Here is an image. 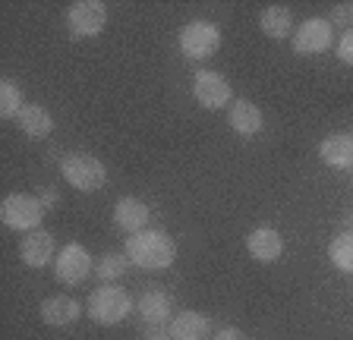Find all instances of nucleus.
<instances>
[{
    "instance_id": "f257e3e1",
    "label": "nucleus",
    "mask_w": 353,
    "mask_h": 340,
    "mask_svg": "<svg viewBox=\"0 0 353 340\" xmlns=\"http://www.w3.org/2000/svg\"><path fill=\"white\" fill-rule=\"evenodd\" d=\"M126 255L136 268L145 271H164L174 265L176 259V246L164 230H142L136 237L126 240Z\"/></svg>"
},
{
    "instance_id": "f03ea898",
    "label": "nucleus",
    "mask_w": 353,
    "mask_h": 340,
    "mask_svg": "<svg viewBox=\"0 0 353 340\" xmlns=\"http://www.w3.org/2000/svg\"><path fill=\"white\" fill-rule=\"evenodd\" d=\"M85 312L98 325H120L132 312V299L117 284H101L98 290H92V296H88V303H85Z\"/></svg>"
},
{
    "instance_id": "7ed1b4c3",
    "label": "nucleus",
    "mask_w": 353,
    "mask_h": 340,
    "mask_svg": "<svg viewBox=\"0 0 353 340\" xmlns=\"http://www.w3.org/2000/svg\"><path fill=\"white\" fill-rule=\"evenodd\" d=\"M60 173L73 189L79 193H98L104 183H108V167L98 161L95 155H82V151H73L60 161Z\"/></svg>"
},
{
    "instance_id": "20e7f679",
    "label": "nucleus",
    "mask_w": 353,
    "mask_h": 340,
    "mask_svg": "<svg viewBox=\"0 0 353 340\" xmlns=\"http://www.w3.org/2000/svg\"><path fill=\"white\" fill-rule=\"evenodd\" d=\"M180 54L186 60H208L218 54L221 47V29L208 19H192L180 29Z\"/></svg>"
},
{
    "instance_id": "39448f33",
    "label": "nucleus",
    "mask_w": 353,
    "mask_h": 340,
    "mask_svg": "<svg viewBox=\"0 0 353 340\" xmlns=\"http://www.w3.org/2000/svg\"><path fill=\"white\" fill-rule=\"evenodd\" d=\"M0 217H3V224H7L10 230L32 233V230H38V224L44 221V205H41V199L32 193H13L0 205Z\"/></svg>"
},
{
    "instance_id": "423d86ee",
    "label": "nucleus",
    "mask_w": 353,
    "mask_h": 340,
    "mask_svg": "<svg viewBox=\"0 0 353 340\" xmlns=\"http://www.w3.org/2000/svg\"><path fill=\"white\" fill-rule=\"evenodd\" d=\"M88 274H95V259L88 255L85 246L66 243L54 259V277L63 287H79L82 281H88Z\"/></svg>"
},
{
    "instance_id": "0eeeda50",
    "label": "nucleus",
    "mask_w": 353,
    "mask_h": 340,
    "mask_svg": "<svg viewBox=\"0 0 353 340\" xmlns=\"http://www.w3.org/2000/svg\"><path fill=\"white\" fill-rule=\"evenodd\" d=\"M108 25V7L98 0H76L66 10V32L82 41V38H95Z\"/></svg>"
},
{
    "instance_id": "6e6552de",
    "label": "nucleus",
    "mask_w": 353,
    "mask_h": 340,
    "mask_svg": "<svg viewBox=\"0 0 353 340\" xmlns=\"http://www.w3.org/2000/svg\"><path fill=\"white\" fill-rule=\"evenodd\" d=\"M290 41H294V51L303 54V57L325 54V51H331V45H334V25H331L328 19L312 16V19H306V23L296 25Z\"/></svg>"
},
{
    "instance_id": "1a4fd4ad",
    "label": "nucleus",
    "mask_w": 353,
    "mask_h": 340,
    "mask_svg": "<svg viewBox=\"0 0 353 340\" xmlns=\"http://www.w3.org/2000/svg\"><path fill=\"white\" fill-rule=\"evenodd\" d=\"M192 98H196L205 111H221L230 104V82L214 70H199L192 76Z\"/></svg>"
},
{
    "instance_id": "9d476101",
    "label": "nucleus",
    "mask_w": 353,
    "mask_h": 340,
    "mask_svg": "<svg viewBox=\"0 0 353 340\" xmlns=\"http://www.w3.org/2000/svg\"><path fill=\"white\" fill-rule=\"evenodd\" d=\"M136 312H139L145 328H164V325H170V318H174V299H170L161 287H148L145 293L139 296Z\"/></svg>"
},
{
    "instance_id": "9b49d317",
    "label": "nucleus",
    "mask_w": 353,
    "mask_h": 340,
    "mask_svg": "<svg viewBox=\"0 0 353 340\" xmlns=\"http://www.w3.org/2000/svg\"><path fill=\"white\" fill-rule=\"evenodd\" d=\"M148 221H152V211L142 199H132V195H123V199L114 205V224L123 230L126 237H136L142 230H148Z\"/></svg>"
},
{
    "instance_id": "f8f14e48",
    "label": "nucleus",
    "mask_w": 353,
    "mask_h": 340,
    "mask_svg": "<svg viewBox=\"0 0 353 340\" xmlns=\"http://www.w3.org/2000/svg\"><path fill=\"white\" fill-rule=\"evenodd\" d=\"M246 252H250L256 262H274L281 259V252H284V237H281L274 227H256L246 233Z\"/></svg>"
},
{
    "instance_id": "ddd939ff",
    "label": "nucleus",
    "mask_w": 353,
    "mask_h": 340,
    "mask_svg": "<svg viewBox=\"0 0 353 340\" xmlns=\"http://www.w3.org/2000/svg\"><path fill=\"white\" fill-rule=\"evenodd\" d=\"M168 331L174 340H208L212 337V318L196 312V309H186V312L170 318Z\"/></svg>"
},
{
    "instance_id": "4468645a",
    "label": "nucleus",
    "mask_w": 353,
    "mask_h": 340,
    "mask_svg": "<svg viewBox=\"0 0 353 340\" xmlns=\"http://www.w3.org/2000/svg\"><path fill=\"white\" fill-rule=\"evenodd\" d=\"M228 120H230V129H234L236 136H243V139H256L265 126V117H262V111H259V104L246 101V98L230 104Z\"/></svg>"
},
{
    "instance_id": "2eb2a0df",
    "label": "nucleus",
    "mask_w": 353,
    "mask_h": 340,
    "mask_svg": "<svg viewBox=\"0 0 353 340\" xmlns=\"http://www.w3.org/2000/svg\"><path fill=\"white\" fill-rule=\"evenodd\" d=\"M19 259L29 268L51 265V259H57V255H54V233H48V230H32L29 237L19 243Z\"/></svg>"
},
{
    "instance_id": "dca6fc26",
    "label": "nucleus",
    "mask_w": 353,
    "mask_h": 340,
    "mask_svg": "<svg viewBox=\"0 0 353 340\" xmlns=\"http://www.w3.org/2000/svg\"><path fill=\"white\" fill-rule=\"evenodd\" d=\"M319 158L322 164L334 170H350L353 167V133H331L319 145Z\"/></svg>"
},
{
    "instance_id": "f3484780",
    "label": "nucleus",
    "mask_w": 353,
    "mask_h": 340,
    "mask_svg": "<svg viewBox=\"0 0 353 340\" xmlns=\"http://www.w3.org/2000/svg\"><path fill=\"white\" fill-rule=\"evenodd\" d=\"M82 315V306L76 303L73 296H48L41 303V321L44 325H51V328H66V325H73L76 318Z\"/></svg>"
},
{
    "instance_id": "a211bd4d",
    "label": "nucleus",
    "mask_w": 353,
    "mask_h": 340,
    "mask_svg": "<svg viewBox=\"0 0 353 340\" xmlns=\"http://www.w3.org/2000/svg\"><path fill=\"white\" fill-rule=\"evenodd\" d=\"M16 123H19V129L29 139H48L54 133V117L41 104H26L19 111V117H16Z\"/></svg>"
},
{
    "instance_id": "6ab92c4d",
    "label": "nucleus",
    "mask_w": 353,
    "mask_h": 340,
    "mask_svg": "<svg viewBox=\"0 0 353 340\" xmlns=\"http://www.w3.org/2000/svg\"><path fill=\"white\" fill-rule=\"evenodd\" d=\"M259 29L265 32L268 38H290L294 35V13H290V7H268L262 10V16H259Z\"/></svg>"
},
{
    "instance_id": "aec40b11",
    "label": "nucleus",
    "mask_w": 353,
    "mask_h": 340,
    "mask_svg": "<svg viewBox=\"0 0 353 340\" xmlns=\"http://www.w3.org/2000/svg\"><path fill=\"white\" fill-rule=\"evenodd\" d=\"M126 268H130V255L126 252H104L101 259L95 262V274L101 284H117L126 274Z\"/></svg>"
},
{
    "instance_id": "412c9836",
    "label": "nucleus",
    "mask_w": 353,
    "mask_h": 340,
    "mask_svg": "<svg viewBox=\"0 0 353 340\" xmlns=\"http://www.w3.org/2000/svg\"><path fill=\"white\" fill-rule=\"evenodd\" d=\"M328 259H331V265L338 268V271L353 274V233L350 230H344V233H338V237L331 240Z\"/></svg>"
},
{
    "instance_id": "4be33fe9",
    "label": "nucleus",
    "mask_w": 353,
    "mask_h": 340,
    "mask_svg": "<svg viewBox=\"0 0 353 340\" xmlns=\"http://www.w3.org/2000/svg\"><path fill=\"white\" fill-rule=\"evenodd\" d=\"M22 107H26V101H22L19 85H16L13 79H0V117L16 120Z\"/></svg>"
},
{
    "instance_id": "5701e85b",
    "label": "nucleus",
    "mask_w": 353,
    "mask_h": 340,
    "mask_svg": "<svg viewBox=\"0 0 353 340\" xmlns=\"http://www.w3.org/2000/svg\"><path fill=\"white\" fill-rule=\"evenodd\" d=\"M334 51H338V60H341V63L353 67V29H347L344 35L338 38V47H334Z\"/></svg>"
},
{
    "instance_id": "b1692460",
    "label": "nucleus",
    "mask_w": 353,
    "mask_h": 340,
    "mask_svg": "<svg viewBox=\"0 0 353 340\" xmlns=\"http://www.w3.org/2000/svg\"><path fill=\"white\" fill-rule=\"evenodd\" d=\"M328 23L331 25H341V29H353V7H334V10H331V19H328Z\"/></svg>"
},
{
    "instance_id": "393cba45",
    "label": "nucleus",
    "mask_w": 353,
    "mask_h": 340,
    "mask_svg": "<svg viewBox=\"0 0 353 340\" xmlns=\"http://www.w3.org/2000/svg\"><path fill=\"white\" fill-rule=\"evenodd\" d=\"M212 340H246V334L240 328H221V331H214Z\"/></svg>"
},
{
    "instance_id": "a878e982",
    "label": "nucleus",
    "mask_w": 353,
    "mask_h": 340,
    "mask_svg": "<svg viewBox=\"0 0 353 340\" xmlns=\"http://www.w3.org/2000/svg\"><path fill=\"white\" fill-rule=\"evenodd\" d=\"M38 199H41V205H44V211H48V208H54L60 202V195L54 193V189H48V186H44L41 193H38Z\"/></svg>"
},
{
    "instance_id": "bb28decb",
    "label": "nucleus",
    "mask_w": 353,
    "mask_h": 340,
    "mask_svg": "<svg viewBox=\"0 0 353 340\" xmlns=\"http://www.w3.org/2000/svg\"><path fill=\"white\" fill-rule=\"evenodd\" d=\"M145 340H174V337H170L168 328H152V334H148Z\"/></svg>"
},
{
    "instance_id": "cd10ccee",
    "label": "nucleus",
    "mask_w": 353,
    "mask_h": 340,
    "mask_svg": "<svg viewBox=\"0 0 353 340\" xmlns=\"http://www.w3.org/2000/svg\"><path fill=\"white\" fill-rule=\"evenodd\" d=\"M344 227L353 233V211H347V217H344Z\"/></svg>"
}]
</instances>
